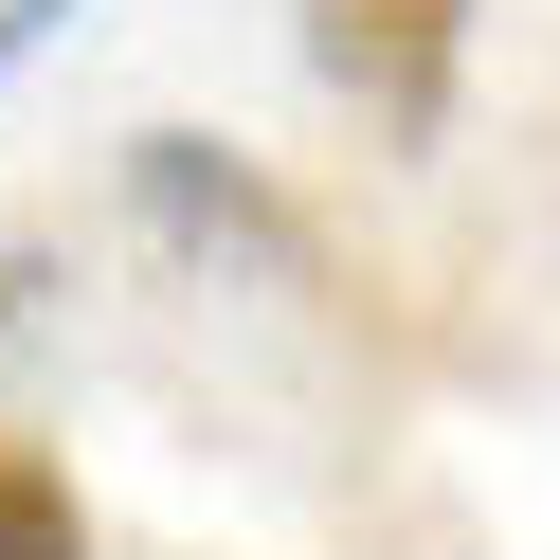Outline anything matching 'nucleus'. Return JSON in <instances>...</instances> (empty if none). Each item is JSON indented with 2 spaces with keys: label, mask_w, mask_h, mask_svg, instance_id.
I'll return each mask as SVG.
<instances>
[{
  "label": "nucleus",
  "mask_w": 560,
  "mask_h": 560,
  "mask_svg": "<svg viewBox=\"0 0 560 560\" xmlns=\"http://www.w3.org/2000/svg\"><path fill=\"white\" fill-rule=\"evenodd\" d=\"M127 199H145V235L182 271H218V290H271V307L326 290V218H307L290 182H254L235 145H199V127H145V145H127Z\"/></svg>",
  "instance_id": "obj_1"
},
{
  "label": "nucleus",
  "mask_w": 560,
  "mask_h": 560,
  "mask_svg": "<svg viewBox=\"0 0 560 560\" xmlns=\"http://www.w3.org/2000/svg\"><path fill=\"white\" fill-rule=\"evenodd\" d=\"M307 55H326V91H362L398 145H434L452 127V55H470V0H307Z\"/></svg>",
  "instance_id": "obj_2"
},
{
  "label": "nucleus",
  "mask_w": 560,
  "mask_h": 560,
  "mask_svg": "<svg viewBox=\"0 0 560 560\" xmlns=\"http://www.w3.org/2000/svg\"><path fill=\"white\" fill-rule=\"evenodd\" d=\"M0 560H91V488L37 434H0Z\"/></svg>",
  "instance_id": "obj_3"
},
{
  "label": "nucleus",
  "mask_w": 560,
  "mask_h": 560,
  "mask_svg": "<svg viewBox=\"0 0 560 560\" xmlns=\"http://www.w3.org/2000/svg\"><path fill=\"white\" fill-rule=\"evenodd\" d=\"M37 19H55V0H0V73H19V37H37Z\"/></svg>",
  "instance_id": "obj_4"
}]
</instances>
